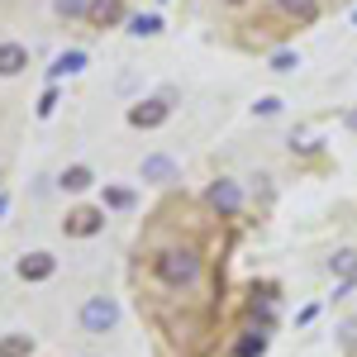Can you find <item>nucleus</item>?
Here are the masks:
<instances>
[{"label":"nucleus","mask_w":357,"mask_h":357,"mask_svg":"<svg viewBox=\"0 0 357 357\" xmlns=\"http://www.w3.org/2000/svg\"><path fill=\"white\" fill-rule=\"evenodd\" d=\"M224 5H248V0H224Z\"/></svg>","instance_id":"393cba45"},{"label":"nucleus","mask_w":357,"mask_h":357,"mask_svg":"<svg viewBox=\"0 0 357 357\" xmlns=\"http://www.w3.org/2000/svg\"><path fill=\"white\" fill-rule=\"evenodd\" d=\"M205 205H210L220 220H234V215L243 210V186H238L234 176H215V181L205 186Z\"/></svg>","instance_id":"7ed1b4c3"},{"label":"nucleus","mask_w":357,"mask_h":357,"mask_svg":"<svg viewBox=\"0 0 357 357\" xmlns=\"http://www.w3.org/2000/svg\"><path fill=\"white\" fill-rule=\"evenodd\" d=\"M129 33H134V38H153V33H162V15H129Z\"/></svg>","instance_id":"dca6fc26"},{"label":"nucleus","mask_w":357,"mask_h":357,"mask_svg":"<svg viewBox=\"0 0 357 357\" xmlns=\"http://www.w3.org/2000/svg\"><path fill=\"white\" fill-rule=\"evenodd\" d=\"M338 343H343L348 353H353V348H357V319H348V324L338 329Z\"/></svg>","instance_id":"412c9836"},{"label":"nucleus","mask_w":357,"mask_h":357,"mask_svg":"<svg viewBox=\"0 0 357 357\" xmlns=\"http://www.w3.org/2000/svg\"><path fill=\"white\" fill-rule=\"evenodd\" d=\"M96 186V172L86 162H72V167H62L57 172V191H67V195H82V191H91Z\"/></svg>","instance_id":"6e6552de"},{"label":"nucleus","mask_w":357,"mask_h":357,"mask_svg":"<svg viewBox=\"0 0 357 357\" xmlns=\"http://www.w3.org/2000/svg\"><path fill=\"white\" fill-rule=\"evenodd\" d=\"M324 272L333 276V281H357V248H333L329 257H324Z\"/></svg>","instance_id":"0eeeda50"},{"label":"nucleus","mask_w":357,"mask_h":357,"mask_svg":"<svg viewBox=\"0 0 357 357\" xmlns=\"http://www.w3.org/2000/svg\"><path fill=\"white\" fill-rule=\"evenodd\" d=\"M176 158H167V153H148L143 162H138V176L143 181H153V186H167V181H176Z\"/></svg>","instance_id":"423d86ee"},{"label":"nucleus","mask_w":357,"mask_h":357,"mask_svg":"<svg viewBox=\"0 0 357 357\" xmlns=\"http://www.w3.org/2000/svg\"><path fill=\"white\" fill-rule=\"evenodd\" d=\"M24 67H29V48L15 43V38H5L0 43V77H20Z\"/></svg>","instance_id":"9b49d317"},{"label":"nucleus","mask_w":357,"mask_h":357,"mask_svg":"<svg viewBox=\"0 0 357 357\" xmlns=\"http://www.w3.org/2000/svg\"><path fill=\"white\" fill-rule=\"evenodd\" d=\"M5 205H10V200H5V195H0V215H5Z\"/></svg>","instance_id":"b1692460"},{"label":"nucleus","mask_w":357,"mask_h":357,"mask_svg":"<svg viewBox=\"0 0 357 357\" xmlns=\"http://www.w3.org/2000/svg\"><path fill=\"white\" fill-rule=\"evenodd\" d=\"M153 276L162 281L167 291H191V286H200V276H205V257L191 243H167V248L153 252Z\"/></svg>","instance_id":"f257e3e1"},{"label":"nucleus","mask_w":357,"mask_h":357,"mask_svg":"<svg viewBox=\"0 0 357 357\" xmlns=\"http://www.w3.org/2000/svg\"><path fill=\"white\" fill-rule=\"evenodd\" d=\"M86 67V53L82 48H67V53L53 57V67H48V82H62V77H72V72H82Z\"/></svg>","instance_id":"4468645a"},{"label":"nucleus","mask_w":357,"mask_h":357,"mask_svg":"<svg viewBox=\"0 0 357 357\" xmlns=\"http://www.w3.org/2000/svg\"><path fill=\"white\" fill-rule=\"evenodd\" d=\"M77 319H82L86 333H114V324H119V301L114 296H86L82 310H77Z\"/></svg>","instance_id":"f03ea898"},{"label":"nucleus","mask_w":357,"mask_h":357,"mask_svg":"<svg viewBox=\"0 0 357 357\" xmlns=\"http://www.w3.org/2000/svg\"><path fill=\"white\" fill-rule=\"evenodd\" d=\"M267 67H272V72H296V67H301V53H291V48H276V53L267 57Z\"/></svg>","instance_id":"6ab92c4d"},{"label":"nucleus","mask_w":357,"mask_h":357,"mask_svg":"<svg viewBox=\"0 0 357 357\" xmlns=\"http://www.w3.org/2000/svg\"><path fill=\"white\" fill-rule=\"evenodd\" d=\"M267 329H243L238 333V343H234V357H267Z\"/></svg>","instance_id":"ddd939ff"},{"label":"nucleus","mask_w":357,"mask_h":357,"mask_svg":"<svg viewBox=\"0 0 357 357\" xmlns=\"http://www.w3.org/2000/svg\"><path fill=\"white\" fill-rule=\"evenodd\" d=\"M281 105H286L281 96H262V100L252 105V114H262V119H272V114H281Z\"/></svg>","instance_id":"aec40b11"},{"label":"nucleus","mask_w":357,"mask_h":357,"mask_svg":"<svg viewBox=\"0 0 357 357\" xmlns=\"http://www.w3.org/2000/svg\"><path fill=\"white\" fill-rule=\"evenodd\" d=\"M0 357H33V333H5L0 338Z\"/></svg>","instance_id":"2eb2a0df"},{"label":"nucleus","mask_w":357,"mask_h":357,"mask_svg":"<svg viewBox=\"0 0 357 357\" xmlns=\"http://www.w3.org/2000/svg\"><path fill=\"white\" fill-rule=\"evenodd\" d=\"M172 100H176V91H162V96H148V100L129 105V124L134 129H162L172 119Z\"/></svg>","instance_id":"20e7f679"},{"label":"nucleus","mask_w":357,"mask_h":357,"mask_svg":"<svg viewBox=\"0 0 357 357\" xmlns=\"http://www.w3.org/2000/svg\"><path fill=\"white\" fill-rule=\"evenodd\" d=\"M53 105H57V91H53V86H48V91H43V100H38V114L48 119V114H53Z\"/></svg>","instance_id":"4be33fe9"},{"label":"nucleus","mask_w":357,"mask_h":357,"mask_svg":"<svg viewBox=\"0 0 357 357\" xmlns=\"http://www.w3.org/2000/svg\"><path fill=\"white\" fill-rule=\"evenodd\" d=\"M105 229V210H96V205H77V210H67V220H62V234L67 238H96Z\"/></svg>","instance_id":"39448f33"},{"label":"nucleus","mask_w":357,"mask_h":357,"mask_svg":"<svg viewBox=\"0 0 357 357\" xmlns=\"http://www.w3.org/2000/svg\"><path fill=\"white\" fill-rule=\"evenodd\" d=\"M100 210H134V191L129 186H105V205Z\"/></svg>","instance_id":"f3484780"},{"label":"nucleus","mask_w":357,"mask_h":357,"mask_svg":"<svg viewBox=\"0 0 357 357\" xmlns=\"http://www.w3.org/2000/svg\"><path fill=\"white\" fill-rule=\"evenodd\" d=\"M96 29H114V24H129L124 15V0H91V15H86Z\"/></svg>","instance_id":"9d476101"},{"label":"nucleus","mask_w":357,"mask_h":357,"mask_svg":"<svg viewBox=\"0 0 357 357\" xmlns=\"http://www.w3.org/2000/svg\"><path fill=\"white\" fill-rule=\"evenodd\" d=\"M276 10H281L291 24H314V20H319V0H276Z\"/></svg>","instance_id":"f8f14e48"},{"label":"nucleus","mask_w":357,"mask_h":357,"mask_svg":"<svg viewBox=\"0 0 357 357\" xmlns=\"http://www.w3.org/2000/svg\"><path fill=\"white\" fill-rule=\"evenodd\" d=\"M343 124H348V129H353V134H357V105H353V110H348V114H343Z\"/></svg>","instance_id":"5701e85b"},{"label":"nucleus","mask_w":357,"mask_h":357,"mask_svg":"<svg viewBox=\"0 0 357 357\" xmlns=\"http://www.w3.org/2000/svg\"><path fill=\"white\" fill-rule=\"evenodd\" d=\"M53 10L62 20H86L91 15V0H53Z\"/></svg>","instance_id":"a211bd4d"},{"label":"nucleus","mask_w":357,"mask_h":357,"mask_svg":"<svg viewBox=\"0 0 357 357\" xmlns=\"http://www.w3.org/2000/svg\"><path fill=\"white\" fill-rule=\"evenodd\" d=\"M353 24H357V10H353Z\"/></svg>","instance_id":"a878e982"},{"label":"nucleus","mask_w":357,"mask_h":357,"mask_svg":"<svg viewBox=\"0 0 357 357\" xmlns=\"http://www.w3.org/2000/svg\"><path fill=\"white\" fill-rule=\"evenodd\" d=\"M15 272L24 276V281H48V276L57 272V257H53V252H24Z\"/></svg>","instance_id":"1a4fd4ad"}]
</instances>
